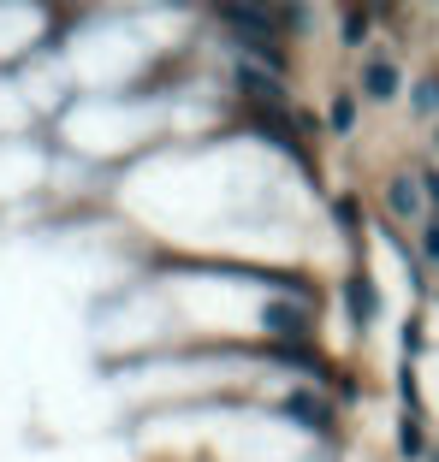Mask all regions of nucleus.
Returning <instances> with one entry per match:
<instances>
[{
    "instance_id": "nucleus-4",
    "label": "nucleus",
    "mask_w": 439,
    "mask_h": 462,
    "mask_svg": "<svg viewBox=\"0 0 439 462\" xmlns=\"http://www.w3.org/2000/svg\"><path fill=\"white\" fill-rule=\"evenodd\" d=\"M344 302H350V320H357V327H369V320H374V285L362 279V273L344 279Z\"/></svg>"
},
{
    "instance_id": "nucleus-8",
    "label": "nucleus",
    "mask_w": 439,
    "mask_h": 462,
    "mask_svg": "<svg viewBox=\"0 0 439 462\" xmlns=\"http://www.w3.org/2000/svg\"><path fill=\"white\" fill-rule=\"evenodd\" d=\"M327 125H332V131H350V125H357V101H350V96H339V101H332V107H327Z\"/></svg>"
},
{
    "instance_id": "nucleus-6",
    "label": "nucleus",
    "mask_w": 439,
    "mask_h": 462,
    "mask_svg": "<svg viewBox=\"0 0 439 462\" xmlns=\"http://www.w3.org/2000/svg\"><path fill=\"white\" fill-rule=\"evenodd\" d=\"M267 327H274L279 338H285V332H291V338H303V332H309V314L291 309V302H267Z\"/></svg>"
},
{
    "instance_id": "nucleus-12",
    "label": "nucleus",
    "mask_w": 439,
    "mask_h": 462,
    "mask_svg": "<svg viewBox=\"0 0 439 462\" xmlns=\"http://www.w3.org/2000/svg\"><path fill=\"white\" fill-rule=\"evenodd\" d=\"M357 208H362L357 196H339V219H344V226H357Z\"/></svg>"
},
{
    "instance_id": "nucleus-2",
    "label": "nucleus",
    "mask_w": 439,
    "mask_h": 462,
    "mask_svg": "<svg viewBox=\"0 0 439 462\" xmlns=\"http://www.w3.org/2000/svg\"><path fill=\"white\" fill-rule=\"evenodd\" d=\"M238 89H244L256 107H279L285 101V83H279V71H256V66H238Z\"/></svg>"
},
{
    "instance_id": "nucleus-3",
    "label": "nucleus",
    "mask_w": 439,
    "mask_h": 462,
    "mask_svg": "<svg viewBox=\"0 0 439 462\" xmlns=\"http://www.w3.org/2000/svg\"><path fill=\"white\" fill-rule=\"evenodd\" d=\"M226 24H279V13H274V0H208Z\"/></svg>"
},
{
    "instance_id": "nucleus-5",
    "label": "nucleus",
    "mask_w": 439,
    "mask_h": 462,
    "mask_svg": "<svg viewBox=\"0 0 439 462\" xmlns=\"http://www.w3.org/2000/svg\"><path fill=\"white\" fill-rule=\"evenodd\" d=\"M362 89H369V96H398V66H392V60H369V71H362Z\"/></svg>"
},
{
    "instance_id": "nucleus-13",
    "label": "nucleus",
    "mask_w": 439,
    "mask_h": 462,
    "mask_svg": "<svg viewBox=\"0 0 439 462\" xmlns=\"http://www.w3.org/2000/svg\"><path fill=\"white\" fill-rule=\"evenodd\" d=\"M422 190H427V202H439V172H427V178H422Z\"/></svg>"
},
{
    "instance_id": "nucleus-1",
    "label": "nucleus",
    "mask_w": 439,
    "mask_h": 462,
    "mask_svg": "<svg viewBox=\"0 0 439 462\" xmlns=\"http://www.w3.org/2000/svg\"><path fill=\"white\" fill-rule=\"evenodd\" d=\"M285 421H297V427H309V433H321L327 439L332 433V397H321V392H309V385H297V392L285 397Z\"/></svg>"
},
{
    "instance_id": "nucleus-7",
    "label": "nucleus",
    "mask_w": 439,
    "mask_h": 462,
    "mask_svg": "<svg viewBox=\"0 0 439 462\" xmlns=\"http://www.w3.org/2000/svg\"><path fill=\"white\" fill-rule=\"evenodd\" d=\"M416 208H422V202H416V184H410V178H392V214L410 219Z\"/></svg>"
},
{
    "instance_id": "nucleus-14",
    "label": "nucleus",
    "mask_w": 439,
    "mask_h": 462,
    "mask_svg": "<svg viewBox=\"0 0 439 462\" xmlns=\"http://www.w3.org/2000/svg\"><path fill=\"white\" fill-rule=\"evenodd\" d=\"M427 255L439 261V226H427Z\"/></svg>"
},
{
    "instance_id": "nucleus-11",
    "label": "nucleus",
    "mask_w": 439,
    "mask_h": 462,
    "mask_svg": "<svg viewBox=\"0 0 439 462\" xmlns=\"http://www.w3.org/2000/svg\"><path fill=\"white\" fill-rule=\"evenodd\" d=\"M362 36H369V18L350 13V18H344V42H362Z\"/></svg>"
},
{
    "instance_id": "nucleus-9",
    "label": "nucleus",
    "mask_w": 439,
    "mask_h": 462,
    "mask_svg": "<svg viewBox=\"0 0 439 462\" xmlns=\"http://www.w3.org/2000/svg\"><path fill=\"white\" fill-rule=\"evenodd\" d=\"M398 439H404V457H422V450H427V445H422V427H416V415L404 421V433H398Z\"/></svg>"
},
{
    "instance_id": "nucleus-10",
    "label": "nucleus",
    "mask_w": 439,
    "mask_h": 462,
    "mask_svg": "<svg viewBox=\"0 0 439 462\" xmlns=\"http://www.w3.org/2000/svg\"><path fill=\"white\" fill-rule=\"evenodd\" d=\"M439 107V83H416V113H434Z\"/></svg>"
}]
</instances>
